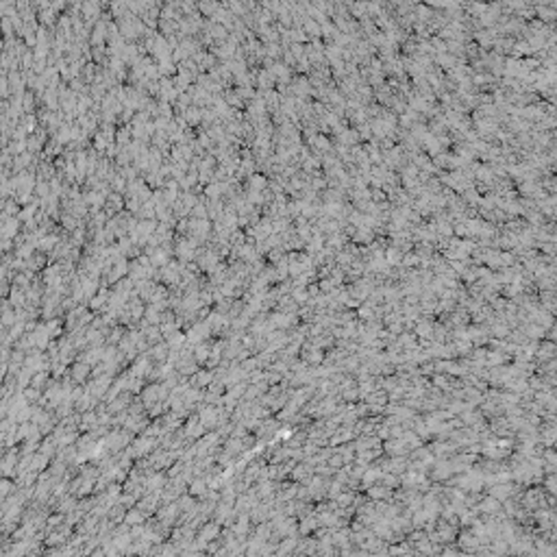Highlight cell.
I'll use <instances>...</instances> for the list:
<instances>
[{"label": "cell", "instance_id": "1", "mask_svg": "<svg viewBox=\"0 0 557 557\" xmlns=\"http://www.w3.org/2000/svg\"><path fill=\"white\" fill-rule=\"evenodd\" d=\"M0 183H3V170H0Z\"/></svg>", "mask_w": 557, "mask_h": 557}]
</instances>
